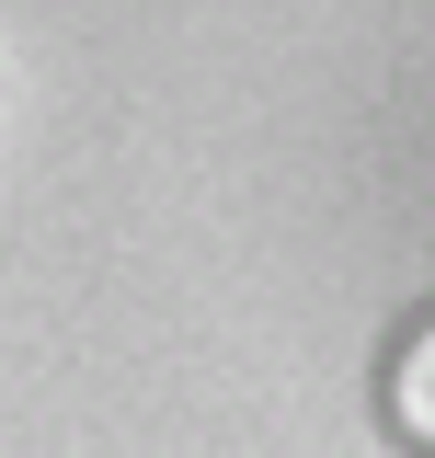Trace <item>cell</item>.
<instances>
[{
	"instance_id": "1",
	"label": "cell",
	"mask_w": 435,
	"mask_h": 458,
	"mask_svg": "<svg viewBox=\"0 0 435 458\" xmlns=\"http://www.w3.org/2000/svg\"><path fill=\"white\" fill-rule=\"evenodd\" d=\"M379 424H389L401 458H435V298L401 310V333L379 355Z\"/></svg>"
}]
</instances>
